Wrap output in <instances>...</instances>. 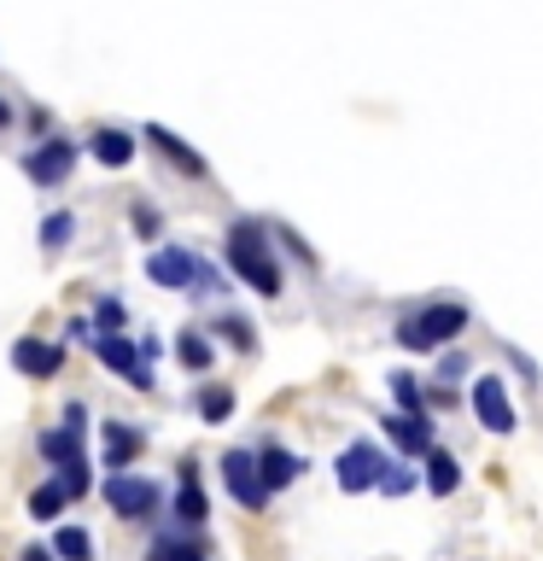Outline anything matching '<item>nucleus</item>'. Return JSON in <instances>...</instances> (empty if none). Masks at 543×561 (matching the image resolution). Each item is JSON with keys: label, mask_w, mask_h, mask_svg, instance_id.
Masks as SVG:
<instances>
[{"label": "nucleus", "mask_w": 543, "mask_h": 561, "mask_svg": "<svg viewBox=\"0 0 543 561\" xmlns=\"http://www.w3.org/2000/svg\"><path fill=\"white\" fill-rule=\"evenodd\" d=\"M147 450V433L129 427V421H105L100 427V456H105V468L112 473H129V462Z\"/></svg>", "instance_id": "9b49d317"}, {"label": "nucleus", "mask_w": 543, "mask_h": 561, "mask_svg": "<svg viewBox=\"0 0 543 561\" xmlns=\"http://www.w3.org/2000/svg\"><path fill=\"white\" fill-rule=\"evenodd\" d=\"M65 503H70V491H65L59 473H53L47 485H35V491H30V515H35V520H59V515H65Z\"/></svg>", "instance_id": "aec40b11"}, {"label": "nucleus", "mask_w": 543, "mask_h": 561, "mask_svg": "<svg viewBox=\"0 0 543 561\" xmlns=\"http://www.w3.org/2000/svg\"><path fill=\"white\" fill-rule=\"evenodd\" d=\"M112 333H123V305H117V298H100V310H94V340H112Z\"/></svg>", "instance_id": "a878e982"}, {"label": "nucleus", "mask_w": 543, "mask_h": 561, "mask_svg": "<svg viewBox=\"0 0 543 561\" xmlns=\"http://www.w3.org/2000/svg\"><path fill=\"white\" fill-rule=\"evenodd\" d=\"M59 427L82 438V433H88V403H77V398H70V403H65V415H59Z\"/></svg>", "instance_id": "c85d7f7f"}, {"label": "nucleus", "mask_w": 543, "mask_h": 561, "mask_svg": "<svg viewBox=\"0 0 543 561\" xmlns=\"http://www.w3.org/2000/svg\"><path fill=\"white\" fill-rule=\"evenodd\" d=\"M12 363H18V375H30V380H53V375L65 368V345L18 340V345H12Z\"/></svg>", "instance_id": "ddd939ff"}, {"label": "nucleus", "mask_w": 543, "mask_h": 561, "mask_svg": "<svg viewBox=\"0 0 543 561\" xmlns=\"http://www.w3.org/2000/svg\"><path fill=\"white\" fill-rule=\"evenodd\" d=\"M42 456L65 473V468H77V462H82V438H77V433H65V427H47V433H42Z\"/></svg>", "instance_id": "6ab92c4d"}, {"label": "nucleus", "mask_w": 543, "mask_h": 561, "mask_svg": "<svg viewBox=\"0 0 543 561\" xmlns=\"http://www.w3.org/2000/svg\"><path fill=\"white\" fill-rule=\"evenodd\" d=\"M170 515L182 533H199V526L210 520V497L199 485V462H182V480H175V497H170Z\"/></svg>", "instance_id": "6e6552de"}, {"label": "nucleus", "mask_w": 543, "mask_h": 561, "mask_svg": "<svg viewBox=\"0 0 543 561\" xmlns=\"http://www.w3.org/2000/svg\"><path fill=\"white\" fill-rule=\"evenodd\" d=\"M462 328H467V305H455V298L438 305V298H432L427 310H415V316H403V322H397V345L403 351H438V345H450Z\"/></svg>", "instance_id": "f03ea898"}, {"label": "nucleus", "mask_w": 543, "mask_h": 561, "mask_svg": "<svg viewBox=\"0 0 543 561\" xmlns=\"http://www.w3.org/2000/svg\"><path fill=\"white\" fill-rule=\"evenodd\" d=\"M228 270H234L252 293H263V298H275L280 293V263H275V252H269V234H263V222H234L228 228Z\"/></svg>", "instance_id": "f257e3e1"}, {"label": "nucleus", "mask_w": 543, "mask_h": 561, "mask_svg": "<svg viewBox=\"0 0 543 561\" xmlns=\"http://www.w3.org/2000/svg\"><path fill=\"white\" fill-rule=\"evenodd\" d=\"M473 415H480V427L485 433H515V403H508V392H502V380L497 375H480L473 380Z\"/></svg>", "instance_id": "1a4fd4ad"}, {"label": "nucleus", "mask_w": 543, "mask_h": 561, "mask_svg": "<svg viewBox=\"0 0 543 561\" xmlns=\"http://www.w3.org/2000/svg\"><path fill=\"white\" fill-rule=\"evenodd\" d=\"M18 561H59V556H53V543H30V550H18Z\"/></svg>", "instance_id": "2f4dec72"}, {"label": "nucleus", "mask_w": 543, "mask_h": 561, "mask_svg": "<svg viewBox=\"0 0 543 561\" xmlns=\"http://www.w3.org/2000/svg\"><path fill=\"white\" fill-rule=\"evenodd\" d=\"M438 375H444V380H462V375H467V357H444V363H438Z\"/></svg>", "instance_id": "7c9ffc66"}, {"label": "nucleus", "mask_w": 543, "mask_h": 561, "mask_svg": "<svg viewBox=\"0 0 543 561\" xmlns=\"http://www.w3.org/2000/svg\"><path fill=\"white\" fill-rule=\"evenodd\" d=\"M199 270H205V263L193 257V252H182V245H158V252L147 257V275L158 280V287H170V293L193 287V280H199Z\"/></svg>", "instance_id": "9d476101"}, {"label": "nucleus", "mask_w": 543, "mask_h": 561, "mask_svg": "<svg viewBox=\"0 0 543 561\" xmlns=\"http://www.w3.org/2000/svg\"><path fill=\"white\" fill-rule=\"evenodd\" d=\"M129 217H135V228H140L147 240H158V210H152L147 199H135V210H129Z\"/></svg>", "instance_id": "c756f323"}, {"label": "nucleus", "mask_w": 543, "mask_h": 561, "mask_svg": "<svg viewBox=\"0 0 543 561\" xmlns=\"http://www.w3.org/2000/svg\"><path fill=\"white\" fill-rule=\"evenodd\" d=\"M147 140H152V147L164 152V158H170V164L182 170V175H205V158L193 152V147H187L182 135H170V129H158V123H152V129H147Z\"/></svg>", "instance_id": "dca6fc26"}, {"label": "nucleus", "mask_w": 543, "mask_h": 561, "mask_svg": "<svg viewBox=\"0 0 543 561\" xmlns=\"http://www.w3.org/2000/svg\"><path fill=\"white\" fill-rule=\"evenodd\" d=\"M385 456H380V445H368V438H357V445H345L339 450V462H333V473H339V491H380V480H385Z\"/></svg>", "instance_id": "39448f33"}, {"label": "nucleus", "mask_w": 543, "mask_h": 561, "mask_svg": "<svg viewBox=\"0 0 543 561\" xmlns=\"http://www.w3.org/2000/svg\"><path fill=\"white\" fill-rule=\"evenodd\" d=\"M94 158H100V164H112V170H123L135 158V140L123 135V129H100L94 135Z\"/></svg>", "instance_id": "412c9836"}, {"label": "nucleus", "mask_w": 543, "mask_h": 561, "mask_svg": "<svg viewBox=\"0 0 543 561\" xmlns=\"http://www.w3.org/2000/svg\"><path fill=\"white\" fill-rule=\"evenodd\" d=\"M222 485H228V497H234L245 515H263L269 508V480H263V468H257V450H228L222 456Z\"/></svg>", "instance_id": "20e7f679"}, {"label": "nucleus", "mask_w": 543, "mask_h": 561, "mask_svg": "<svg viewBox=\"0 0 543 561\" xmlns=\"http://www.w3.org/2000/svg\"><path fill=\"white\" fill-rule=\"evenodd\" d=\"M257 468H263V480H269V491H287L298 473H304V456H292V450H280V445H263L257 450Z\"/></svg>", "instance_id": "4468645a"}, {"label": "nucleus", "mask_w": 543, "mask_h": 561, "mask_svg": "<svg viewBox=\"0 0 543 561\" xmlns=\"http://www.w3.org/2000/svg\"><path fill=\"white\" fill-rule=\"evenodd\" d=\"M7 123H12V105H7V100H0V129H7Z\"/></svg>", "instance_id": "473e14b6"}, {"label": "nucleus", "mask_w": 543, "mask_h": 561, "mask_svg": "<svg viewBox=\"0 0 543 561\" xmlns=\"http://www.w3.org/2000/svg\"><path fill=\"white\" fill-rule=\"evenodd\" d=\"M392 398H397L403 415H427V410H420V386H415L409 368H392Z\"/></svg>", "instance_id": "b1692460"}, {"label": "nucleus", "mask_w": 543, "mask_h": 561, "mask_svg": "<svg viewBox=\"0 0 543 561\" xmlns=\"http://www.w3.org/2000/svg\"><path fill=\"white\" fill-rule=\"evenodd\" d=\"M199 415L210 421V427H222V421L234 415V392H228V386H205V392H199Z\"/></svg>", "instance_id": "5701e85b"}, {"label": "nucleus", "mask_w": 543, "mask_h": 561, "mask_svg": "<svg viewBox=\"0 0 543 561\" xmlns=\"http://www.w3.org/2000/svg\"><path fill=\"white\" fill-rule=\"evenodd\" d=\"M175 357H182V368H193V375H210V363H217V345H210V333L187 328L182 340H175Z\"/></svg>", "instance_id": "a211bd4d"}, {"label": "nucleus", "mask_w": 543, "mask_h": 561, "mask_svg": "<svg viewBox=\"0 0 543 561\" xmlns=\"http://www.w3.org/2000/svg\"><path fill=\"white\" fill-rule=\"evenodd\" d=\"M415 485H420V480H415L409 468H385V480H380V491H385V497H409Z\"/></svg>", "instance_id": "bb28decb"}, {"label": "nucleus", "mask_w": 543, "mask_h": 561, "mask_svg": "<svg viewBox=\"0 0 543 561\" xmlns=\"http://www.w3.org/2000/svg\"><path fill=\"white\" fill-rule=\"evenodd\" d=\"M77 170V140H42L35 152H24V175L35 187H59Z\"/></svg>", "instance_id": "423d86ee"}, {"label": "nucleus", "mask_w": 543, "mask_h": 561, "mask_svg": "<svg viewBox=\"0 0 543 561\" xmlns=\"http://www.w3.org/2000/svg\"><path fill=\"white\" fill-rule=\"evenodd\" d=\"M94 351H100V363L112 368V375H123L135 386V392H152V368H147V351L140 345H129L123 333H112V340H94Z\"/></svg>", "instance_id": "0eeeda50"}, {"label": "nucleus", "mask_w": 543, "mask_h": 561, "mask_svg": "<svg viewBox=\"0 0 543 561\" xmlns=\"http://www.w3.org/2000/svg\"><path fill=\"white\" fill-rule=\"evenodd\" d=\"M217 328H222V340H228V345H234V351H252V328H245V322H240V316H222V322H217Z\"/></svg>", "instance_id": "cd10ccee"}, {"label": "nucleus", "mask_w": 543, "mask_h": 561, "mask_svg": "<svg viewBox=\"0 0 543 561\" xmlns=\"http://www.w3.org/2000/svg\"><path fill=\"white\" fill-rule=\"evenodd\" d=\"M70 234H77V217H70V210H53V217L42 222V245H47V252L70 245Z\"/></svg>", "instance_id": "393cba45"}, {"label": "nucleus", "mask_w": 543, "mask_h": 561, "mask_svg": "<svg viewBox=\"0 0 543 561\" xmlns=\"http://www.w3.org/2000/svg\"><path fill=\"white\" fill-rule=\"evenodd\" d=\"M53 556L59 561H94V538H88L82 526H59V533H53Z\"/></svg>", "instance_id": "4be33fe9"}, {"label": "nucleus", "mask_w": 543, "mask_h": 561, "mask_svg": "<svg viewBox=\"0 0 543 561\" xmlns=\"http://www.w3.org/2000/svg\"><path fill=\"white\" fill-rule=\"evenodd\" d=\"M100 497L117 520H129V526L152 520L158 508H164V491H158V480H147V473H105Z\"/></svg>", "instance_id": "7ed1b4c3"}, {"label": "nucleus", "mask_w": 543, "mask_h": 561, "mask_svg": "<svg viewBox=\"0 0 543 561\" xmlns=\"http://www.w3.org/2000/svg\"><path fill=\"white\" fill-rule=\"evenodd\" d=\"M420 485H427L432 497H455V491H462V462H455L450 450H432V456H427V473H420Z\"/></svg>", "instance_id": "2eb2a0df"}, {"label": "nucleus", "mask_w": 543, "mask_h": 561, "mask_svg": "<svg viewBox=\"0 0 543 561\" xmlns=\"http://www.w3.org/2000/svg\"><path fill=\"white\" fill-rule=\"evenodd\" d=\"M147 561H205V543L193 533H158L147 543Z\"/></svg>", "instance_id": "f3484780"}, {"label": "nucleus", "mask_w": 543, "mask_h": 561, "mask_svg": "<svg viewBox=\"0 0 543 561\" xmlns=\"http://www.w3.org/2000/svg\"><path fill=\"white\" fill-rule=\"evenodd\" d=\"M385 438H392V450H403V456H420V462H427V456L438 450L432 445V421L427 415H385Z\"/></svg>", "instance_id": "f8f14e48"}]
</instances>
